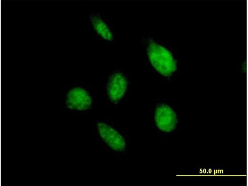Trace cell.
Listing matches in <instances>:
<instances>
[{
    "mask_svg": "<svg viewBox=\"0 0 248 186\" xmlns=\"http://www.w3.org/2000/svg\"><path fill=\"white\" fill-rule=\"evenodd\" d=\"M90 20L95 31L102 38L108 41L113 40V35L112 32L100 17L97 15H92L90 16Z\"/></svg>",
    "mask_w": 248,
    "mask_h": 186,
    "instance_id": "obj_6",
    "label": "cell"
},
{
    "mask_svg": "<svg viewBox=\"0 0 248 186\" xmlns=\"http://www.w3.org/2000/svg\"><path fill=\"white\" fill-rule=\"evenodd\" d=\"M97 127L101 137L110 148L117 151L124 150L126 146L125 142L117 131L102 122L98 123Z\"/></svg>",
    "mask_w": 248,
    "mask_h": 186,
    "instance_id": "obj_3",
    "label": "cell"
},
{
    "mask_svg": "<svg viewBox=\"0 0 248 186\" xmlns=\"http://www.w3.org/2000/svg\"><path fill=\"white\" fill-rule=\"evenodd\" d=\"M147 51L152 64L162 75L169 77L176 70V61L170 52L165 48L151 41Z\"/></svg>",
    "mask_w": 248,
    "mask_h": 186,
    "instance_id": "obj_1",
    "label": "cell"
},
{
    "mask_svg": "<svg viewBox=\"0 0 248 186\" xmlns=\"http://www.w3.org/2000/svg\"><path fill=\"white\" fill-rule=\"evenodd\" d=\"M127 86V81L121 73L117 72L112 74L109 79L107 91L111 101L115 103L124 96Z\"/></svg>",
    "mask_w": 248,
    "mask_h": 186,
    "instance_id": "obj_5",
    "label": "cell"
},
{
    "mask_svg": "<svg viewBox=\"0 0 248 186\" xmlns=\"http://www.w3.org/2000/svg\"><path fill=\"white\" fill-rule=\"evenodd\" d=\"M66 103L67 107L70 109L85 110L91 107L92 99L86 90L81 87H75L71 89L68 93Z\"/></svg>",
    "mask_w": 248,
    "mask_h": 186,
    "instance_id": "obj_2",
    "label": "cell"
},
{
    "mask_svg": "<svg viewBox=\"0 0 248 186\" xmlns=\"http://www.w3.org/2000/svg\"><path fill=\"white\" fill-rule=\"evenodd\" d=\"M155 120L157 127L166 132L173 131L175 128L177 119L176 115L169 106L161 104L156 108Z\"/></svg>",
    "mask_w": 248,
    "mask_h": 186,
    "instance_id": "obj_4",
    "label": "cell"
}]
</instances>
